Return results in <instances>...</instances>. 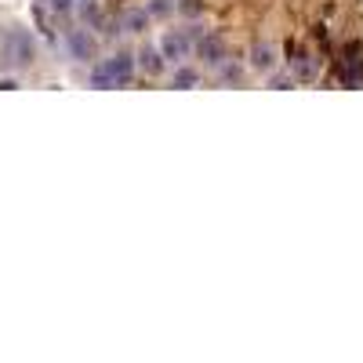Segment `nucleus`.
<instances>
[{"label":"nucleus","mask_w":363,"mask_h":363,"mask_svg":"<svg viewBox=\"0 0 363 363\" xmlns=\"http://www.w3.org/2000/svg\"><path fill=\"white\" fill-rule=\"evenodd\" d=\"M135 73V62H131V55H113L106 58L102 66L91 69V84L95 87H124Z\"/></svg>","instance_id":"nucleus-1"},{"label":"nucleus","mask_w":363,"mask_h":363,"mask_svg":"<svg viewBox=\"0 0 363 363\" xmlns=\"http://www.w3.org/2000/svg\"><path fill=\"white\" fill-rule=\"evenodd\" d=\"M160 51H164V58H171V62H182V58L193 51V33H178V29H171V33L164 37V44H160Z\"/></svg>","instance_id":"nucleus-2"},{"label":"nucleus","mask_w":363,"mask_h":363,"mask_svg":"<svg viewBox=\"0 0 363 363\" xmlns=\"http://www.w3.org/2000/svg\"><path fill=\"white\" fill-rule=\"evenodd\" d=\"M363 48L359 44H349L345 48V80L349 84H363Z\"/></svg>","instance_id":"nucleus-3"},{"label":"nucleus","mask_w":363,"mask_h":363,"mask_svg":"<svg viewBox=\"0 0 363 363\" xmlns=\"http://www.w3.org/2000/svg\"><path fill=\"white\" fill-rule=\"evenodd\" d=\"M200 55H203L207 66H222V62H225V44H222L218 37H203V40H200Z\"/></svg>","instance_id":"nucleus-4"},{"label":"nucleus","mask_w":363,"mask_h":363,"mask_svg":"<svg viewBox=\"0 0 363 363\" xmlns=\"http://www.w3.org/2000/svg\"><path fill=\"white\" fill-rule=\"evenodd\" d=\"M291 69H294L298 80H313V77H316V58H313L309 51H298V58L291 62Z\"/></svg>","instance_id":"nucleus-5"},{"label":"nucleus","mask_w":363,"mask_h":363,"mask_svg":"<svg viewBox=\"0 0 363 363\" xmlns=\"http://www.w3.org/2000/svg\"><path fill=\"white\" fill-rule=\"evenodd\" d=\"M29 55H33V44H29V37L11 33V62H15V66H26Z\"/></svg>","instance_id":"nucleus-6"},{"label":"nucleus","mask_w":363,"mask_h":363,"mask_svg":"<svg viewBox=\"0 0 363 363\" xmlns=\"http://www.w3.org/2000/svg\"><path fill=\"white\" fill-rule=\"evenodd\" d=\"M251 66H255V69H272V66H277V55H272L269 44H255V51H251Z\"/></svg>","instance_id":"nucleus-7"},{"label":"nucleus","mask_w":363,"mask_h":363,"mask_svg":"<svg viewBox=\"0 0 363 363\" xmlns=\"http://www.w3.org/2000/svg\"><path fill=\"white\" fill-rule=\"evenodd\" d=\"M142 69L145 73H160L164 69V51H153V48H142Z\"/></svg>","instance_id":"nucleus-8"},{"label":"nucleus","mask_w":363,"mask_h":363,"mask_svg":"<svg viewBox=\"0 0 363 363\" xmlns=\"http://www.w3.org/2000/svg\"><path fill=\"white\" fill-rule=\"evenodd\" d=\"M69 48H73L77 58H91V55H95V44H91V37H84V33H73L69 37Z\"/></svg>","instance_id":"nucleus-9"},{"label":"nucleus","mask_w":363,"mask_h":363,"mask_svg":"<svg viewBox=\"0 0 363 363\" xmlns=\"http://www.w3.org/2000/svg\"><path fill=\"white\" fill-rule=\"evenodd\" d=\"M145 18H149V11H131L124 22H128V29H131V33H142V29H145Z\"/></svg>","instance_id":"nucleus-10"},{"label":"nucleus","mask_w":363,"mask_h":363,"mask_svg":"<svg viewBox=\"0 0 363 363\" xmlns=\"http://www.w3.org/2000/svg\"><path fill=\"white\" fill-rule=\"evenodd\" d=\"M196 80H200V77H196L193 69H178V73H174V87H193Z\"/></svg>","instance_id":"nucleus-11"},{"label":"nucleus","mask_w":363,"mask_h":363,"mask_svg":"<svg viewBox=\"0 0 363 363\" xmlns=\"http://www.w3.org/2000/svg\"><path fill=\"white\" fill-rule=\"evenodd\" d=\"M145 11L160 18V15H167V11H171V4H167V0H149V8H145Z\"/></svg>","instance_id":"nucleus-12"},{"label":"nucleus","mask_w":363,"mask_h":363,"mask_svg":"<svg viewBox=\"0 0 363 363\" xmlns=\"http://www.w3.org/2000/svg\"><path fill=\"white\" fill-rule=\"evenodd\" d=\"M178 8L186 11V15H200V11H203V4H200V0H182Z\"/></svg>","instance_id":"nucleus-13"}]
</instances>
